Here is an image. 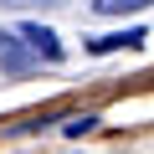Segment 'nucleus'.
I'll return each mask as SVG.
<instances>
[{"label": "nucleus", "mask_w": 154, "mask_h": 154, "mask_svg": "<svg viewBox=\"0 0 154 154\" xmlns=\"http://www.w3.org/2000/svg\"><path fill=\"white\" fill-rule=\"evenodd\" d=\"M21 36L31 41V51H36V57H46V62H57V57H62V41H57L46 26H21Z\"/></svg>", "instance_id": "f257e3e1"}, {"label": "nucleus", "mask_w": 154, "mask_h": 154, "mask_svg": "<svg viewBox=\"0 0 154 154\" xmlns=\"http://www.w3.org/2000/svg\"><path fill=\"white\" fill-rule=\"evenodd\" d=\"M118 46H144V31L134 26V31H118V36H98V41H93L98 57H103V51H118Z\"/></svg>", "instance_id": "f03ea898"}, {"label": "nucleus", "mask_w": 154, "mask_h": 154, "mask_svg": "<svg viewBox=\"0 0 154 154\" xmlns=\"http://www.w3.org/2000/svg\"><path fill=\"white\" fill-rule=\"evenodd\" d=\"M149 0H93V11L98 16H123V11H144Z\"/></svg>", "instance_id": "7ed1b4c3"}, {"label": "nucleus", "mask_w": 154, "mask_h": 154, "mask_svg": "<svg viewBox=\"0 0 154 154\" xmlns=\"http://www.w3.org/2000/svg\"><path fill=\"white\" fill-rule=\"evenodd\" d=\"M62 128H67V134H88V128H98V118H88V113H82V118H67Z\"/></svg>", "instance_id": "20e7f679"}, {"label": "nucleus", "mask_w": 154, "mask_h": 154, "mask_svg": "<svg viewBox=\"0 0 154 154\" xmlns=\"http://www.w3.org/2000/svg\"><path fill=\"white\" fill-rule=\"evenodd\" d=\"M0 5H57V0H0Z\"/></svg>", "instance_id": "39448f33"}]
</instances>
